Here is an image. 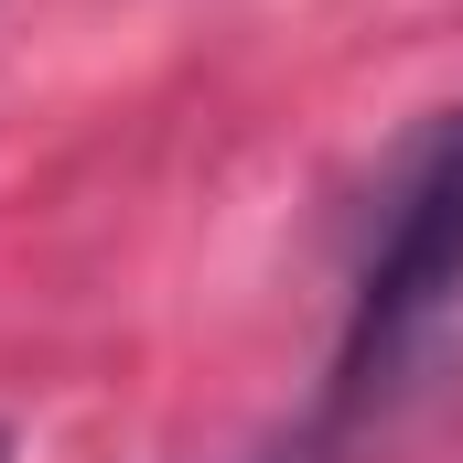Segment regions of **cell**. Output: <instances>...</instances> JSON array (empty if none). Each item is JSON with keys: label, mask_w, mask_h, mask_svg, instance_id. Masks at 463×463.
Returning <instances> with one entry per match:
<instances>
[{"label": "cell", "mask_w": 463, "mask_h": 463, "mask_svg": "<svg viewBox=\"0 0 463 463\" xmlns=\"http://www.w3.org/2000/svg\"><path fill=\"white\" fill-rule=\"evenodd\" d=\"M269 463H324V442H313V431H302V442H291V453H269Z\"/></svg>", "instance_id": "2"}, {"label": "cell", "mask_w": 463, "mask_h": 463, "mask_svg": "<svg viewBox=\"0 0 463 463\" xmlns=\"http://www.w3.org/2000/svg\"><path fill=\"white\" fill-rule=\"evenodd\" d=\"M453 313H463V109H442L388 173V205H377V237L355 259V313H345V355H335L313 442L335 453L388 388H410V366L442 345Z\"/></svg>", "instance_id": "1"}]
</instances>
